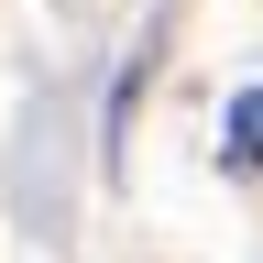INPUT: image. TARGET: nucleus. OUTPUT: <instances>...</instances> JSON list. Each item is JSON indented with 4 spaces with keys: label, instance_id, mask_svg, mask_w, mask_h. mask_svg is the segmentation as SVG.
Returning <instances> with one entry per match:
<instances>
[{
    "label": "nucleus",
    "instance_id": "obj_1",
    "mask_svg": "<svg viewBox=\"0 0 263 263\" xmlns=\"http://www.w3.org/2000/svg\"><path fill=\"white\" fill-rule=\"evenodd\" d=\"M230 143H241V164H263V88L230 99Z\"/></svg>",
    "mask_w": 263,
    "mask_h": 263
}]
</instances>
